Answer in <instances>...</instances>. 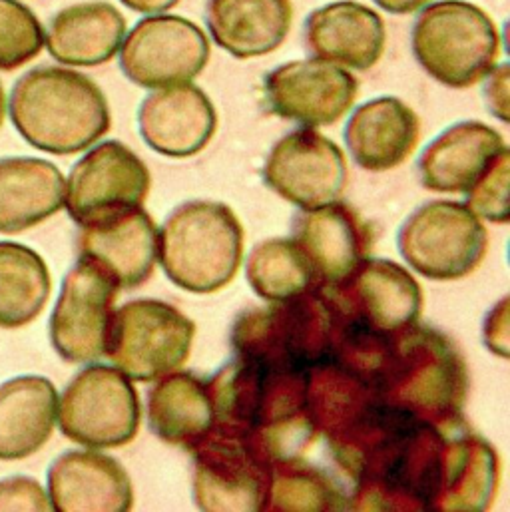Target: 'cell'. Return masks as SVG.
<instances>
[{"instance_id": "5", "label": "cell", "mask_w": 510, "mask_h": 512, "mask_svg": "<svg viewBox=\"0 0 510 512\" xmlns=\"http://www.w3.org/2000/svg\"><path fill=\"white\" fill-rule=\"evenodd\" d=\"M196 325L158 299H136L114 309L104 355L132 381L150 383L186 365Z\"/></svg>"}, {"instance_id": "8", "label": "cell", "mask_w": 510, "mask_h": 512, "mask_svg": "<svg viewBox=\"0 0 510 512\" xmlns=\"http://www.w3.org/2000/svg\"><path fill=\"white\" fill-rule=\"evenodd\" d=\"M194 497L204 511L267 509L273 467L254 435L212 427L194 447Z\"/></svg>"}, {"instance_id": "27", "label": "cell", "mask_w": 510, "mask_h": 512, "mask_svg": "<svg viewBox=\"0 0 510 512\" xmlns=\"http://www.w3.org/2000/svg\"><path fill=\"white\" fill-rule=\"evenodd\" d=\"M148 425L164 443L194 449L214 427L208 381L190 373L158 381L148 395Z\"/></svg>"}, {"instance_id": "31", "label": "cell", "mask_w": 510, "mask_h": 512, "mask_svg": "<svg viewBox=\"0 0 510 512\" xmlns=\"http://www.w3.org/2000/svg\"><path fill=\"white\" fill-rule=\"evenodd\" d=\"M44 48V26L18 0H0V70L12 72L32 62Z\"/></svg>"}, {"instance_id": "2", "label": "cell", "mask_w": 510, "mask_h": 512, "mask_svg": "<svg viewBox=\"0 0 510 512\" xmlns=\"http://www.w3.org/2000/svg\"><path fill=\"white\" fill-rule=\"evenodd\" d=\"M373 385L385 405L423 421L445 423L459 419L469 379L453 341L415 323L393 333Z\"/></svg>"}, {"instance_id": "11", "label": "cell", "mask_w": 510, "mask_h": 512, "mask_svg": "<svg viewBox=\"0 0 510 512\" xmlns=\"http://www.w3.org/2000/svg\"><path fill=\"white\" fill-rule=\"evenodd\" d=\"M321 293L335 319L379 335L415 325L423 311L421 285L389 259L367 257L341 283Z\"/></svg>"}, {"instance_id": "17", "label": "cell", "mask_w": 510, "mask_h": 512, "mask_svg": "<svg viewBox=\"0 0 510 512\" xmlns=\"http://www.w3.org/2000/svg\"><path fill=\"white\" fill-rule=\"evenodd\" d=\"M303 44L313 58L347 70H371L385 54L387 28L375 8L337 0L307 14Z\"/></svg>"}, {"instance_id": "3", "label": "cell", "mask_w": 510, "mask_h": 512, "mask_svg": "<svg viewBox=\"0 0 510 512\" xmlns=\"http://www.w3.org/2000/svg\"><path fill=\"white\" fill-rule=\"evenodd\" d=\"M158 261L176 287L200 295L216 293L228 287L242 267V222L222 202H186L158 232Z\"/></svg>"}, {"instance_id": "14", "label": "cell", "mask_w": 510, "mask_h": 512, "mask_svg": "<svg viewBox=\"0 0 510 512\" xmlns=\"http://www.w3.org/2000/svg\"><path fill=\"white\" fill-rule=\"evenodd\" d=\"M357 94L359 80L351 70L313 56L279 64L263 78L267 110L305 128L339 122L351 112Z\"/></svg>"}, {"instance_id": "21", "label": "cell", "mask_w": 510, "mask_h": 512, "mask_svg": "<svg viewBox=\"0 0 510 512\" xmlns=\"http://www.w3.org/2000/svg\"><path fill=\"white\" fill-rule=\"evenodd\" d=\"M78 257L106 271L120 289L150 279L158 261V228L144 206L108 222L80 228Z\"/></svg>"}, {"instance_id": "4", "label": "cell", "mask_w": 510, "mask_h": 512, "mask_svg": "<svg viewBox=\"0 0 510 512\" xmlns=\"http://www.w3.org/2000/svg\"><path fill=\"white\" fill-rule=\"evenodd\" d=\"M503 40L497 22L475 2L433 0L411 28L417 64L447 88H473L499 64Z\"/></svg>"}, {"instance_id": "9", "label": "cell", "mask_w": 510, "mask_h": 512, "mask_svg": "<svg viewBox=\"0 0 510 512\" xmlns=\"http://www.w3.org/2000/svg\"><path fill=\"white\" fill-rule=\"evenodd\" d=\"M152 176L144 160L118 140L90 146L64 184V208L78 228L108 222L144 206Z\"/></svg>"}, {"instance_id": "15", "label": "cell", "mask_w": 510, "mask_h": 512, "mask_svg": "<svg viewBox=\"0 0 510 512\" xmlns=\"http://www.w3.org/2000/svg\"><path fill=\"white\" fill-rule=\"evenodd\" d=\"M307 259L315 289L335 287L353 273L373 250V230L361 214L343 202L299 210L293 218V238Z\"/></svg>"}, {"instance_id": "22", "label": "cell", "mask_w": 510, "mask_h": 512, "mask_svg": "<svg viewBox=\"0 0 510 512\" xmlns=\"http://www.w3.org/2000/svg\"><path fill=\"white\" fill-rule=\"evenodd\" d=\"M128 24L110 2H78L58 10L44 30L48 54L64 66L92 68L118 56Z\"/></svg>"}, {"instance_id": "25", "label": "cell", "mask_w": 510, "mask_h": 512, "mask_svg": "<svg viewBox=\"0 0 510 512\" xmlns=\"http://www.w3.org/2000/svg\"><path fill=\"white\" fill-rule=\"evenodd\" d=\"M64 176L48 160L0 158V234L36 228L64 208Z\"/></svg>"}, {"instance_id": "34", "label": "cell", "mask_w": 510, "mask_h": 512, "mask_svg": "<svg viewBox=\"0 0 510 512\" xmlns=\"http://www.w3.org/2000/svg\"><path fill=\"white\" fill-rule=\"evenodd\" d=\"M485 88H483V96H485V104L489 108V112L499 118L503 124H509L510 118V68L507 62L497 64L485 78Z\"/></svg>"}, {"instance_id": "29", "label": "cell", "mask_w": 510, "mask_h": 512, "mask_svg": "<svg viewBox=\"0 0 510 512\" xmlns=\"http://www.w3.org/2000/svg\"><path fill=\"white\" fill-rule=\"evenodd\" d=\"M246 275L255 295L267 303L287 301L315 287L311 267L291 238L257 244L248 257Z\"/></svg>"}, {"instance_id": "23", "label": "cell", "mask_w": 510, "mask_h": 512, "mask_svg": "<svg viewBox=\"0 0 510 512\" xmlns=\"http://www.w3.org/2000/svg\"><path fill=\"white\" fill-rule=\"evenodd\" d=\"M210 38L240 60L275 52L293 24L291 0H208Z\"/></svg>"}, {"instance_id": "38", "label": "cell", "mask_w": 510, "mask_h": 512, "mask_svg": "<svg viewBox=\"0 0 510 512\" xmlns=\"http://www.w3.org/2000/svg\"><path fill=\"white\" fill-rule=\"evenodd\" d=\"M4 118H6V94H4V88L0 82V128L4 124Z\"/></svg>"}, {"instance_id": "28", "label": "cell", "mask_w": 510, "mask_h": 512, "mask_svg": "<svg viewBox=\"0 0 510 512\" xmlns=\"http://www.w3.org/2000/svg\"><path fill=\"white\" fill-rule=\"evenodd\" d=\"M52 291L46 261L16 242H0V327L18 329L44 311Z\"/></svg>"}, {"instance_id": "24", "label": "cell", "mask_w": 510, "mask_h": 512, "mask_svg": "<svg viewBox=\"0 0 510 512\" xmlns=\"http://www.w3.org/2000/svg\"><path fill=\"white\" fill-rule=\"evenodd\" d=\"M58 421V391L42 375H18L0 383V461L38 453Z\"/></svg>"}, {"instance_id": "32", "label": "cell", "mask_w": 510, "mask_h": 512, "mask_svg": "<svg viewBox=\"0 0 510 512\" xmlns=\"http://www.w3.org/2000/svg\"><path fill=\"white\" fill-rule=\"evenodd\" d=\"M510 152H503L493 166L473 184L467 194V206L493 224H509Z\"/></svg>"}, {"instance_id": "7", "label": "cell", "mask_w": 510, "mask_h": 512, "mask_svg": "<svg viewBox=\"0 0 510 512\" xmlns=\"http://www.w3.org/2000/svg\"><path fill=\"white\" fill-rule=\"evenodd\" d=\"M403 259L435 281L471 275L487 256L489 232L483 220L459 202H429L415 210L397 234Z\"/></svg>"}, {"instance_id": "13", "label": "cell", "mask_w": 510, "mask_h": 512, "mask_svg": "<svg viewBox=\"0 0 510 512\" xmlns=\"http://www.w3.org/2000/svg\"><path fill=\"white\" fill-rule=\"evenodd\" d=\"M265 186L299 210H313L341 200L347 188V160L341 148L315 128H297L269 150Z\"/></svg>"}, {"instance_id": "30", "label": "cell", "mask_w": 510, "mask_h": 512, "mask_svg": "<svg viewBox=\"0 0 510 512\" xmlns=\"http://www.w3.org/2000/svg\"><path fill=\"white\" fill-rule=\"evenodd\" d=\"M287 467L285 471L273 473L267 507L271 509H341L351 507L341 493L339 483L327 477L321 469L297 461L295 457L279 459Z\"/></svg>"}, {"instance_id": "18", "label": "cell", "mask_w": 510, "mask_h": 512, "mask_svg": "<svg viewBox=\"0 0 510 512\" xmlns=\"http://www.w3.org/2000/svg\"><path fill=\"white\" fill-rule=\"evenodd\" d=\"M52 511H130L134 489L126 469L96 449L66 451L46 473Z\"/></svg>"}, {"instance_id": "20", "label": "cell", "mask_w": 510, "mask_h": 512, "mask_svg": "<svg viewBox=\"0 0 510 512\" xmlns=\"http://www.w3.org/2000/svg\"><path fill=\"white\" fill-rule=\"evenodd\" d=\"M353 162L367 172L405 164L421 140L417 112L395 96H377L353 110L343 132Z\"/></svg>"}, {"instance_id": "10", "label": "cell", "mask_w": 510, "mask_h": 512, "mask_svg": "<svg viewBox=\"0 0 510 512\" xmlns=\"http://www.w3.org/2000/svg\"><path fill=\"white\" fill-rule=\"evenodd\" d=\"M212 56L208 34L178 14H146L124 36L122 74L136 86L158 90L194 82Z\"/></svg>"}, {"instance_id": "1", "label": "cell", "mask_w": 510, "mask_h": 512, "mask_svg": "<svg viewBox=\"0 0 510 512\" xmlns=\"http://www.w3.org/2000/svg\"><path fill=\"white\" fill-rule=\"evenodd\" d=\"M6 112L16 132L36 150L72 156L102 140L112 114L102 88L64 66H38L12 86Z\"/></svg>"}, {"instance_id": "16", "label": "cell", "mask_w": 510, "mask_h": 512, "mask_svg": "<svg viewBox=\"0 0 510 512\" xmlns=\"http://www.w3.org/2000/svg\"><path fill=\"white\" fill-rule=\"evenodd\" d=\"M218 130L212 98L196 84H176L148 94L138 108V132L150 150L166 158H192Z\"/></svg>"}, {"instance_id": "35", "label": "cell", "mask_w": 510, "mask_h": 512, "mask_svg": "<svg viewBox=\"0 0 510 512\" xmlns=\"http://www.w3.org/2000/svg\"><path fill=\"white\" fill-rule=\"evenodd\" d=\"M485 343L503 359L509 357V297H505L487 317Z\"/></svg>"}, {"instance_id": "33", "label": "cell", "mask_w": 510, "mask_h": 512, "mask_svg": "<svg viewBox=\"0 0 510 512\" xmlns=\"http://www.w3.org/2000/svg\"><path fill=\"white\" fill-rule=\"evenodd\" d=\"M0 511H52L44 487L24 475L0 479Z\"/></svg>"}, {"instance_id": "37", "label": "cell", "mask_w": 510, "mask_h": 512, "mask_svg": "<svg viewBox=\"0 0 510 512\" xmlns=\"http://www.w3.org/2000/svg\"><path fill=\"white\" fill-rule=\"evenodd\" d=\"M373 2L389 14H413L433 0H373Z\"/></svg>"}, {"instance_id": "36", "label": "cell", "mask_w": 510, "mask_h": 512, "mask_svg": "<svg viewBox=\"0 0 510 512\" xmlns=\"http://www.w3.org/2000/svg\"><path fill=\"white\" fill-rule=\"evenodd\" d=\"M120 2L140 14H162L178 6L182 0H120Z\"/></svg>"}, {"instance_id": "26", "label": "cell", "mask_w": 510, "mask_h": 512, "mask_svg": "<svg viewBox=\"0 0 510 512\" xmlns=\"http://www.w3.org/2000/svg\"><path fill=\"white\" fill-rule=\"evenodd\" d=\"M501 463L497 451L465 423L455 421L449 433L443 483L437 509L485 511L497 497Z\"/></svg>"}, {"instance_id": "6", "label": "cell", "mask_w": 510, "mask_h": 512, "mask_svg": "<svg viewBox=\"0 0 510 512\" xmlns=\"http://www.w3.org/2000/svg\"><path fill=\"white\" fill-rule=\"evenodd\" d=\"M140 421L138 391L118 367L92 363L58 397L60 433L86 449L126 447L136 439Z\"/></svg>"}, {"instance_id": "12", "label": "cell", "mask_w": 510, "mask_h": 512, "mask_svg": "<svg viewBox=\"0 0 510 512\" xmlns=\"http://www.w3.org/2000/svg\"><path fill=\"white\" fill-rule=\"evenodd\" d=\"M118 291L106 271L78 257L62 279L48 323L50 345L60 359L92 363L104 355Z\"/></svg>"}, {"instance_id": "19", "label": "cell", "mask_w": 510, "mask_h": 512, "mask_svg": "<svg viewBox=\"0 0 510 512\" xmlns=\"http://www.w3.org/2000/svg\"><path fill=\"white\" fill-rule=\"evenodd\" d=\"M501 132L479 120H463L443 130L421 152L417 172L431 192L465 194L507 152Z\"/></svg>"}]
</instances>
